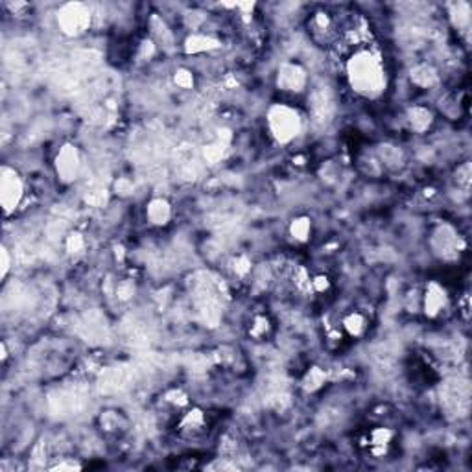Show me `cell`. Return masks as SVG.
I'll return each mask as SVG.
<instances>
[{"mask_svg": "<svg viewBox=\"0 0 472 472\" xmlns=\"http://www.w3.org/2000/svg\"><path fill=\"white\" fill-rule=\"evenodd\" d=\"M347 78L351 87L363 96H376L386 87L384 63L378 54L360 49L351 54L347 61Z\"/></svg>", "mask_w": 472, "mask_h": 472, "instance_id": "cell-1", "label": "cell"}, {"mask_svg": "<svg viewBox=\"0 0 472 472\" xmlns=\"http://www.w3.org/2000/svg\"><path fill=\"white\" fill-rule=\"evenodd\" d=\"M268 128L278 142H290L299 135L301 119L290 106H273L268 113Z\"/></svg>", "mask_w": 472, "mask_h": 472, "instance_id": "cell-2", "label": "cell"}, {"mask_svg": "<svg viewBox=\"0 0 472 472\" xmlns=\"http://www.w3.org/2000/svg\"><path fill=\"white\" fill-rule=\"evenodd\" d=\"M24 196V185L19 174L11 168H2V177H0V201L4 207L6 214L14 212L21 204Z\"/></svg>", "mask_w": 472, "mask_h": 472, "instance_id": "cell-3", "label": "cell"}, {"mask_svg": "<svg viewBox=\"0 0 472 472\" xmlns=\"http://www.w3.org/2000/svg\"><path fill=\"white\" fill-rule=\"evenodd\" d=\"M432 247L433 253L441 255L443 258H451V256L458 255L459 249H461V238H459L454 227L441 226L433 231Z\"/></svg>", "mask_w": 472, "mask_h": 472, "instance_id": "cell-4", "label": "cell"}, {"mask_svg": "<svg viewBox=\"0 0 472 472\" xmlns=\"http://www.w3.org/2000/svg\"><path fill=\"white\" fill-rule=\"evenodd\" d=\"M59 24H61L63 31L76 36L85 31V28L91 24V15L84 6H66L59 15Z\"/></svg>", "mask_w": 472, "mask_h": 472, "instance_id": "cell-5", "label": "cell"}, {"mask_svg": "<svg viewBox=\"0 0 472 472\" xmlns=\"http://www.w3.org/2000/svg\"><path fill=\"white\" fill-rule=\"evenodd\" d=\"M277 84L284 93H301L306 85V74L299 65H283L278 71Z\"/></svg>", "mask_w": 472, "mask_h": 472, "instance_id": "cell-6", "label": "cell"}, {"mask_svg": "<svg viewBox=\"0 0 472 472\" xmlns=\"http://www.w3.org/2000/svg\"><path fill=\"white\" fill-rule=\"evenodd\" d=\"M80 155L78 150L72 148V146H65L61 151H59L58 159H56V170H58V176L61 177L63 181H72L78 177L80 174Z\"/></svg>", "mask_w": 472, "mask_h": 472, "instance_id": "cell-7", "label": "cell"}, {"mask_svg": "<svg viewBox=\"0 0 472 472\" xmlns=\"http://www.w3.org/2000/svg\"><path fill=\"white\" fill-rule=\"evenodd\" d=\"M446 303H448V296H446L445 288H441L439 284H430L421 299V306L428 318H437L446 308Z\"/></svg>", "mask_w": 472, "mask_h": 472, "instance_id": "cell-8", "label": "cell"}, {"mask_svg": "<svg viewBox=\"0 0 472 472\" xmlns=\"http://www.w3.org/2000/svg\"><path fill=\"white\" fill-rule=\"evenodd\" d=\"M179 432L186 437H196L199 433H204L207 428V417H205L204 411L199 410H190L179 421Z\"/></svg>", "mask_w": 472, "mask_h": 472, "instance_id": "cell-9", "label": "cell"}, {"mask_svg": "<svg viewBox=\"0 0 472 472\" xmlns=\"http://www.w3.org/2000/svg\"><path fill=\"white\" fill-rule=\"evenodd\" d=\"M146 218L151 226H166L170 218H172V207L166 199H151L148 209H146Z\"/></svg>", "mask_w": 472, "mask_h": 472, "instance_id": "cell-10", "label": "cell"}, {"mask_svg": "<svg viewBox=\"0 0 472 472\" xmlns=\"http://www.w3.org/2000/svg\"><path fill=\"white\" fill-rule=\"evenodd\" d=\"M341 327H343V331L351 338H362L367 332V328H369V321H367V318L362 312H351L343 318Z\"/></svg>", "mask_w": 472, "mask_h": 472, "instance_id": "cell-11", "label": "cell"}, {"mask_svg": "<svg viewBox=\"0 0 472 472\" xmlns=\"http://www.w3.org/2000/svg\"><path fill=\"white\" fill-rule=\"evenodd\" d=\"M393 439V432L389 428H375L367 436V445L371 446V452L375 456H382L388 451L389 443Z\"/></svg>", "mask_w": 472, "mask_h": 472, "instance_id": "cell-12", "label": "cell"}, {"mask_svg": "<svg viewBox=\"0 0 472 472\" xmlns=\"http://www.w3.org/2000/svg\"><path fill=\"white\" fill-rule=\"evenodd\" d=\"M310 233H312V224H310L308 218H297V220H293V224H291L293 238L305 242V240H308Z\"/></svg>", "mask_w": 472, "mask_h": 472, "instance_id": "cell-13", "label": "cell"}, {"mask_svg": "<svg viewBox=\"0 0 472 472\" xmlns=\"http://www.w3.org/2000/svg\"><path fill=\"white\" fill-rule=\"evenodd\" d=\"M410 124L413 129L423 131V129H426L430 126V113L426 109H423V107H417V109H413L410 113Z\"/></svg>", "mask_w": 472, "mask_h": 472, "instance_id": "cell-14", "label": "cell"}, {"mask_svg": "<svg viewBox=\"0 0 472 472\" xmlns=\"http://www.w3.org/2000/svg\"><path fill=\"white\" fill-rule=\"evenodd\" d=\"M269 331V323L266 318H256L255 323H253L251 327V334L255 336L256 340H261V338H264L266 334H268Z\"/></svg>", "mask_w": 472, "mask_h": 472, "instance_id": "cell-15", "label": "cell"}, {"mask_svg": "<svg viewBox=\"0 0 472 472\" xmlns=\"http://www.w3.org/2000/svg\"><path fill=\"white\" fill-rule=\"evenodd\" d=\"M9 269V256H8V249H2V277H6Z\"/></svg>", "mask_w": 472, "mask_h": 472, "instance_id": "cell-16", "label": "cell"}]
</instances>
